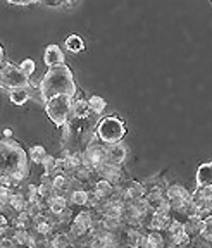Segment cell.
<instances>
[{
  "mask_svg": "<svg viewBox=\"0 0 212 248\" xmlns=\"http://www.w3.org/2000/svg\"><path fill=\"white\" fill-rule=\"evenodd\" d=\"M30 154L11 136H4L0 141V174H9L19 181L30 178Z\"/></svg>",
  "mask_w": 212,
  "mask_h": 248,
  "instance_id": "obj_1",
  "label": "cell"
},
{
  "mask_svg": "<svg viewBox=\"0 0 212 248\" xmlns=\"http://www.w3.org/2000/svg\"><path fill=\"white\" fill-rule=\"evenodd\" d=\"M42 92L45 95V100L57 95H69L76 98L78 86L74 83L73 71L67 64H59V66L49 67L42 78Z\"/></svg>",
  "mask_w": 212,
  "mask_h": 248,
  "instance_id": "obj_2",
  "label": "cell"
},
{
  "mask_svg": "<svg viewBox=\"0 0 212 248\" xmlns=\"http://www.w3.org/2000/svg\"><path fill=\"white\" fill-rule=\"evenodd\" d=\"M73 104L74 98L69 95H57V97L49 98L43 107H45L47 116L50 117L52 123L57 128H64V124L73 116Z\"/></svg>",
  "mask_w": 212,
  "mask_h": 248,
  "instance_id": "obj_3",
  "label": "cell"
},
{
  "mask_svg": "<svg viewBox=\"0 0 212 248\" xmlns=\"http://www.w3.org/2000/svg\"><path fill=\"white\" fill-rule=\"evenodd\" d=\"M31 76H28L23 67L14 64V62H2L0 69V83L5 92H11L14 88H28L31 83Z\"/></svg>",
  "mask_w": 212,
  "mask_h": 248,
  "instance_id": "obj_4",
  "label": "cell"
},
{
  "mask_svg": "<svg viewBox=\"0 0 212 248\" xmlns=\"http://www.w3.org/2000/svg\"><path fill=\"white\" fill-rule=\"evenodd\" d=\"M97 133H98V138L105 145L119 143V141H123L124 136H126V124L119 117L109 116L104 117L100 123L97 124Z\"/></svg>",
  "mask_w": 212,
  "mask_h": 248,
  "instance_id": "obj_5",
  "label": "cell"
},
{
  "mask_svg": "<svg viewBox=\"0 0 212 248\" xmlns=\"http://www.w3.org/2000/svg\"><path fill=\"white\" fill-rule=\"evenodd\" d=\"M105 160H107V145H105L104 141H100V140L90 143L88 147L83 150V164H85V166L97 169V167L100 166V164H104Z\"/></svg>",
  "mask_w": 212,
  "mask_h": 248,
  "instance_id": "obj_6",
  "label": "cell"
},
{
  "mask_svg": "<svg viewBox=\"0 0 212 248\" xmlns=\"http://www.w3.org/2000/svg\"><path fill=\"white\" fill-rule=\"evenodd\" d=\"M97 174L104 179H109L112 185H119V183L126 181L119 164H112V162H107V160L97 167Z\"/></svg>",
  "mask_w": 212,
  "mask_h": 248,
  "instance_id": "obj_7",
  "label": "cell"
},
{
  "mask_svg": "<svg viewBox=\"0 0 212 248\" xmlns=\"http://www.w3.org/2000/svg\"><path fill=\"white\" fill-rule=\"evenodd\" d=\"M147 197V186L145 183L138 181H124V202H133L136 198Z\"/></svg>",
  "mask_w": 212,
  "mask_h": 248,
  "instance_id": "obj_8",
  "label": "cell"
},
{
  "mask_svg": "<svg viewBox=\"0 0 212 248\" xmlns=\"http://www.w3.org/2000/svg\"><path fill=\"white\" fill-rule=\"evenodd\" d=\"M43 62H45L47 66L52 67V66H59V64H66V55L64 52L61 50V46L59 45H49L45 48V55H43Z\"/></svg>",
  "mask_w": 212,
  "mask_h": 248,
  "instance_id": "obj_9",
  "label": "cell"
},
{
  "mask_svg": "<svg viewBox=\"0 0 212 248\" xmlns=\"http://www.w3.org/2000/svg\"><path fill=\"white\" fill-rule=\"evenodd\" d=\"M128 157V150L123 143H111L107 145V162H112V164H124Z\"/></svg>",
  "mask_w": 212,
  "mask_h": 248,
  "instance_id": "obj_10",
  "label": "cell"
},
{
  "mask_svg": "<svg viewBox=\"0 0 212 248\" xmlns=\"http://www.w3.org/2000/svg\"><path fill=\"white\" fill-rule=\"evenodd\" d=\"M67 202H71L67 195L55 193L54 197L49 200V203H47V209L50 210V212H54V214H61V212H64V210L67 209Z\"/></svg>",
  "mask_w": 212,
  "mask_h": 248,
  "instance_id": "obj_11",
  "label": "cell"
},
{
  "mask_svg": "<svg viewBox=\"0 0 212 248\" xmlns=\"http://www.w3.org/2000/svg\"><path fill=\"white\" fill-rule=\"evenodd\" d=\"M92 110H90V105L88 100L83 97H76L74 98V104H73V116L71 117H76V119H85V117L92 116Z\"/></svg>",
  "mask_w": 212,
  "mask_h": 248,
  "instance_id": "obj_12",
  "label": "cell"
},
{
  "mask_svg": "<svg viewBox=\"0 0 212 248\" xmlns=\"http://www.w3.org/2000/svg\"><path fill=\"white\" fill-rule=\"evenodd\" d=\"M9 209L12 210V212H23V210L28 209V205H30V200H28V197L24 193H14L12 191L11 195V200H9Z\"/></svg>",
  "mask_w": 212,
  "mask_h": 248,
  "instance_id": "obj_13",
  "label": "cell"
},
{
  "mask_svg": "<svg viewBox=\"0 0 212 248\" xmlns=\"http://www.w3.org/2000/svg\"><path fill=\"white\" fill-rule=\"evenodd\" d=\"M197 186H212V162L202 164L197 169Z\"/></svg>",
  "mask_w": 212,
  "mask_h": 248,
  "instance_id": "obj_14",
  "label": "cell"
},
{
  "mask_svg": "<svg viewBox=\"0 0 212 248\" xmlns=\"http://www.w3.org/2000/svg\"><path fill=\"white\" fill-rule=\"evenodd\" d=\"M112 191H114V185H112L109 179L100 178L98 181L95 183V185H93V193H95L97 197H100V198H111Z\"/></svg>",
  "mask_w": 212,
  "mask_h": 248,
  "instance_id": "obj_15",
  "label": "cell"
},
{
  "mask_svg": "<svg viewBox=\"0 0 212 248\" xmlns=\"http://www.w3.org/2000/svg\"><path fill=\"white\" fill-rule=\"evenodd\" d=\"M9 98L14 105H24L31 98V90L28 88H14L9 92Z\"/></svg>",
  "mask_w": 212,
  "mask_h": 248,
  "instance_id": "obj_16",
  "label": "cell"
},
{
  "mask_svg": "<svg viewBox=\"0 0 212 248\" xmlns=\"http://www.w3.org/2000/svg\"><path fill=\"white\" fill-rule=\"evenodd\" d=\"M90 198H92V193L85 188H78V190H73L69 195V200L71 203L74 205H80V207H85L90 203Z\"/></svg>",
  "mask_w": 212,
  "mask_h": 248,
  "instance_id": "obj_17",
  "label": "cell"
},
{
  "mask_svg": "<svg viewBox=\"0 0 212 248\" xmlns=\"http://www.w3.org/2000/svg\"><path fill=\"white\" fill-rule=\"evenodd\" d=\"M66 48L73 54H80V52L85 50V40L80 35H69L66 38Z\"/></svg>",
  "mask_w": 212,
  "mask_h": 248,
  "instance_id": "obj_18",
  "label": "cell"
},
{
  "mask_svg": "<svg viewBox=\"0 0 212 248\" xmlns=\"http://www.w3.org/2000/svg\"><path fill=\"white\" fill-rule=\"evenodd\" d=\"M28 154H30V160L33 164H43V160L47 159V150L45 147H42V145H33V147L28 150Z\"/></svg>",
  "mask_w": 212,
  "mask_h": 248,
  "instance_id": "obj_19",
  "label": "cell"
},
{
  "mask_svg": "<svg viewBox=\"0 0 212 248\" xmlns=\"http://www.w3.org/2000/svg\"><path fill=\"white\" fill-rule=\"evenodd\" d=\"M164 245V236L159 229H147V245L145 247H162Z\"/></svg>",
  "mask_w": 212,
  "mask_h": 248,
  "instance_id": "obj_20",
  "label": "cell"
},
{
  "mask_svg": "<svg viewBox=\"0 0 212 248\" xmlns=\"http://www.w3.org/2000/svg\"><path fill=\"white\" fill-rule=\"evenodd\" d=\"M50 245H54L55 248H62V247H69L74 245V238L71 236V232H57L54 238H52Z\"/></svg>",
  "mask_w": 212,
  "mask_h": 248,
  "instance_id": "obj_21",
  "label": "cell"
},
{
  "mask_svg": "<svg viewBox=\"0 0 212 248\" xmlns=\"http://www.w3.org/2000/svg\"><path fill=\"white\" fill-rule=\"evenodd\" d=\"M88 105H90V110H92L95 116L102 114L107 107V102H105L104 97H98V95H93V97L88 98Z\"/></svg>",
  "mask_w": 212,
  "mask_h": 248,
  "instance_id": "obj_22",
  "label": "cell"
},
{
  "mask_svg": "<svg viewBox=\"0 0 212 248\" xmlns=\"http://www.w3.org/2000/svg\"><path fill=\"white\" fill-rule=\"evenodd\" d=\"M166 197L169 198V200H173V198H188V197H192V193H188V190L179 185H171V186H167Z\"/></svg>",
  "mask_w": 212,
  "mask_h": 248,
  "instance_id": "obj_23",
  "label": "cell"
},
{
  "mask_svg": "<svg viewBox=\"0 0 212 248\" xmlns=\"http://www.w3.org/2000/svg\"><path fill=\"white\" fill-rule=\"evenodd\" d=\"M14 226L16 228H23V229H33V217L30 216L28 210L17 214V217L14 219Z\"/></svg>",
  "mask_w": 212,
  "mask_h": 248,
  "instance_id": "obj_24",
  "label": "cell"
},
{
  "mask_svg": "<svg viewBox=\"0 0 212 248\" xmlns=\"http://www.w3.org/2000/svg\"><path fill=\"white\" fill-rule=\"evenodd\" d=\"M74 222H78L80 226H83V228H86L90 231V229H92V222H93L92 210H83V212H80L74 217Z\"/></svg>",
  "mask_w": 212,
  "mask_h": 248,
  "instance_id": "obj_25",
  "label": "cell"
},
{
  "mask_svg": "<svg viewBox=\"0 0 212 248\" xmlns=\"http://www.w3.org/2000/svg\"><path fill=\"white\" fill-rule=\"evenodd\" d=\"M200 236L204 238L205 241H212V214H207V216H204Z\"/></svg>",
  "mask_w": 212,
  "mask_h": 248,
  "instance_id": "obj_26",
  "label": "cell"
},
{
  "mask_svg": "<svg viewBox=\"0 0 212 248\" xmlns=\"http://www.w3.org/2000/svg\"><path fill=\"white\" fill-rule=\"evenodd\" d=\"M21 183H23V181H19V179L14 178V176L0 174V186H7V188H11V190H14V188H17V186H19Z\"/></svg>",
  "mask_w": 212,
  "mask_h": 248,
  "instance_id": "obj_27",
  "label": "cell"
},
{
  "mask_svg": "<svg viewBox=\"0 0 212 248\" xmlns=\"http://www.w3.org/2000/svg\"><path fill=\"white\" fill-rule=\"evenodd\" d=\"M42 4L49 7H71L74 0H42Z\"/></svg>",
  "mask_w": 212,
  "mask_h": 248,
  "instance_id": "obj_28",
  "label": "cell"
},
{
  "mask_svg": "<svg viewBox=\"0 0 212 248\" xmlns=\"http://www.w3.org/2000/svg\"><path fill=\"white\" fill-rule=\"evenodd\" d=\"M19 66L23 67V71L28 74V76H31V74L35 73V69H36V64H35V61H33V59H24Z\"/></svg>",
  "mask_w": 212,
  "mask_h": 248,
  "instance_id": "obj_29",
  "label": "cell"
},
{
  "mask_svg": "<svg viewBox=\"0 0 212 248\" xmlns=\"http://www.w3.org/2000/svg\"><path fill=\"white\" fill-rule=\"evenodd\" d=\"M16 245H17V241L14 236H2V240H0V248H14Z\"/></svg>",
  "mask_w": 212,
  "mask_h": 248,
  "instance_id": "obj_30",
  "label": "cell"
},
{
  "mask_svg": "<svg viewBox=\"0 0 212 248\" xmlns=\"http://www.w3.org/2000/svg\"><path fill=\"white\" fill-rule=\"evenodd\" d=\"M9 4L14 5H31V4H42V0H7Z\"/></svg>",
  "mask_w": 212,
  "mask_h": 248,
  "instance_id": "obj_31",
  "label": "cell"
},
{
  "mask_svg": "<svg viewBox=\"0 0 212 248\" xmlns=\"http://www.w3.org/2000/svg\"><path fill=\"white\" fill-rule=\"evenodd\" d=\"M4 136H12V131H11V129H5V131H4Z\"/></svg>",
  "mask_w": 212,
  "mask_h": 248,
  "instance_id": "obj_32",
  "label": "cell"
}]
</instances>
